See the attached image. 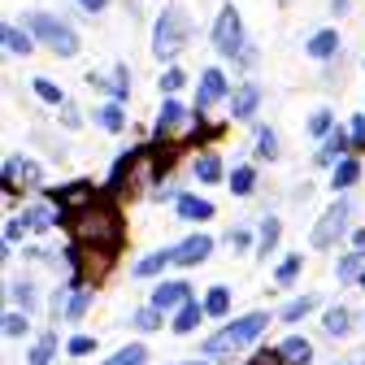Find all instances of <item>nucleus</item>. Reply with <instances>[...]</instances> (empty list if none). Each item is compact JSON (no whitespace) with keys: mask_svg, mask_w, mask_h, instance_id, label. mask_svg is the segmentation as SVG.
Returning a JSON list of instances; mask_svg holds the SVG:
<instances>
[{"mask_svg":"<svg viewBox=\"0 0 365 365\" xmlns=\"http://www.w3.org/2000/svg\"><path fill=\"white\" fill-rule=\"evenodd\" d=\"M74 240L83 248H105V252H113L122 244V217H118V209H109V205L83 209L74 217Z\"/></svg>","mask_w":365,"mask_h":365,"instance_id":"obj_1","label":"nucleus"},{"mask_svg":"<svg viewBox=\"0 0 365 365\" xmlns=\"http://www.w3.org/2000/svg\"><path fill=\"white\" fill-rule=\"evenodd\" d=\"M265 327H269V317H265V313H248V317H240V322H231L226 331H217V335L205 344V356H231L235 348L252 344Z\"/></svg>","mask_w":365,"mask_h":365,"instance_id":"obj_2","label":"nucleus"},{"mask_svg":"<svg viewBox=\"0 0 365 365\" xmlns=\"http://www.w3.org/2000/svg\"><path fill=\"white\" fill-rule=\"evenodd\" d=\"M187 14L182 9H165L161 14V22H157V31H153V48H157V57H178V48L187 43Z\"/></svg>","mask_w":365,"mask_h":365,"instance_id":"obj_3","label":"nucleus"},{"mask_svg":"<svg viewBox=\"0 0 365 365\" xmlns=\"http://www.w3.org/2000/svg\"><path fill=\"white\" fill-rule=\"evenodd\" d=\"M153 178H157V161H153L148 148H140V153H130V157L118 161V170H113V187H122V192H140L144 182H153Z\"/></svg>","mask_w":365,"mask_h":365,"instance_id":"obj_4","label":"nucleus"},{"mask_svg":"<svg viewBox=\"0 0 365 365\" xmlns=\"http://www.w3.org/2000/svg\"><path fill=\"white\" fill-rule=\"evenodd\" d=\"M31 31L48 43L53 53H61V57H74L78 53V35L66 26V22H57V18H48V14H31Z\"/></svg>","mask_w":365,"mask_h":365,"instance_id":"obj_5","label":"nucleus"},{"mask_svg":"<svg viewBox=\"0 0 365 365\" xmlns=\"http://www.w3.org/2000/svg\"><path fill=\"white\" fill-rule=\"evenodd\" d=\"M348 213H352V205H348V200H339L335 209H327V213H322V222L313 226V248H331V244L344 235Z\"/></svg>","mask_w":365,"mask_h":365,"instance_id":"obj_6","label":"nucleus"},{"mask_svg":"<svg viewBox=\"0 0 365 365\" xmlns=\"http://www.w3.org/2000/svg\"><path fill=\"white\" fill-rule=\"evenodd\" d=\"M213 43H217V53H226V57L244 53V31H240V14L235 9H222V18L213 26Z\"/></svg>","mask_w":365,"mask_h":365,"instance_id":"obj_7","label":"nucleus"},{"mask_svg":"<svg viewBox=\"0 0 365 365\" xmlns=\"http://www.w3.org/2000/svg\"><path fill=\"white\" fill-rule=\"evenodd\" d=\"M170 130H192V113L182 109L178 101H165L161 118H157V135H170Z\"/></svg>","mask_w":365,"mask_h":365,"instance_id":"obj_8","label":"nucleus"},{"mask_svg":"<svg viewBox=\"0 0 365 365\" xmlns=\"http://www.w3.org/2000/svg\"><path fill=\"white\" fill-rule=\"evenodd\" d=\"M222 91H226V78H222V70H205V74H200V91H196V109H209V105H217V101H222Z\"/></svg>","mask_w":365,"mask_h":365,"instance_id":"obj_9","label":"nucleus"},{"mask_svg":"<svg viewBox=\"0 0 365 365\" xmlns=\"http://www.w3.org/2000/svg\"><path fill=\"white\" fill-rule=\"evenodd\" d=\"M57 209H91V182H70V187L57 196Z\"/></svg>","mask_w":365,"mask_h":365,"instance_id":"obj_10","label":"nucleus"},{"mask_svg":"<svg viewBox=\"0 0 365 365\" xmlns=\"http://www.w3.org/2000/svg\"><path fill=\"white\" fill-rule=\"evenodd\" d=\"M209 248H213V240H209V235H196V240H187V244H178V248H174V261L196 265V261L209 257Z\"/></svg>","mask_w":365,"mask_h":365,"instance_id":"obj_11","label":"nucleus"},{"mask_svg":"<svg viewBox=\"0 0 365 365\" xmlns=\"http://www.w3.org/2000/svg\"><path fill=\"white\" fill-rule=\"evenodd\" d=\"M279 356H283L287 365H309V361H313V348H309V339H300V335H292V339H283V348H279Z\"/></svg>","mask_w":365,"mask_h":365,"instance_id":"obj_12","label":"nucleus"},{"mask_svg":"<svg viewBox=\"0 0 365 365\" xmlns=\"http://www.w3.org/2000/svg\"><path fill=\"white\" fill-rule=\"evenodd\" d=\"M174 304H187V287L182 283H161L153 296V309H174Z\"/></svg>","mask_w":365,"mask_h":365,"instance_id":"obj_13","label":"nucleus"},{"mask_svg":"<svg viewBox=\"0 0 365 365\" xmlns=\"http://www.w3.org/2000/svg\"><path fill=\"white\" fill-rule=\"evenodd\" d=\"M74 265H78V274H91V279H101V274L109 269V252H74Z\"/></svg>","mask_w":365,"mask_h":365,"instance_id":"obj_14","label":"nucleus"},{"mask_svg":"<svg viewBox=\"0 0 365 365\" xmlns=\"http://www.w3.org/2000/svg\"><path fill=\"white\" fill-rule=\"evenodd\" d=\"M213 213L209 200H196V196H178V217H187V222H205Z\"/></svg>","mask_w":365,"mask_h":365,"instance_id":"obj_15","label":"nucleus"},{"mask_svg":"<svg viewBox=\"0 0 365 365\" xmlns=\"http://www.w3.org/2000/svg\"><path fill=\"white\" fill-rule=\"evenodd\" d=\"M39 182V165L35 161H9V170H5V182H9V187H14V182Z\"/></svg>","mask_w":365,"mask_h":365,"instance_id":"obj_16","label":"nucleus"},{"mask_svg":"<svg viewBox=\"0 0 365 365\" xmlns=\"http://www.w3.org/2000/svg\"><path fill=\"white\" fill-rule=\"evenodd\" d=\"M257 101H261V91H257L252 83H244V87L235 91V118H252V109H257Z\"/></svg>","mask_w":365,"mask_h":365,"instance_id":"obj_17","label":"nucleus"},{"mask_svg":"<svg viewBox=\"0 0 365 365\" xmlns=\"http://www.w3.org/2000/svg\"><path fill=\"white\" fill-rule=\"evenodd\" d=\"M335 48H339V35H335V31H317V35L309 39V53H313V57H331Z\"/></svg>","mask_w":365,"mask_h":365,"instance_id":"obj_18","label":"nucleus"},{"mask_svg":"<svg viewBox=\"0 0 365 365\" xmlns=\"http://www.w3.org/2000/svg\"><path fill=\"white\" fill-rule=\"evenodd\" d=\"M348 144H352V140H348L344 130H331V135H327V144H322V153H317V161H335L339 153H348Z\"/></svg>","mask_w":365,"mask_h":365,"instance_id":"obj_19","label":"nucleus"},{"mask_svg":"<svg viewBox=\"0 0 365 365\" xmlns=\"http://www.w3.org/2000/svg\"><path fill=\"white\" fill-rule=\"evenodd\" d=\"M196 178H200V182H217V178H222V161H217L213 153H205V157L196 161Z\"/></svg>","mask_w":365,"mask_h":365,"instance_id":"obj_20","label":"nucleus"},{"mask_svg":"<svg viewBox=\"0 0 365 365\" xmlns=\"http://www.w3.org/2000/svg\"><path fill=\"white\" fill-rule=\"evenodd\" d=\"M31 231H48L53 226V209H43V205H35V209H26V217H22Z\"/></svg>","mask_w":365,"mask_h":365,"instance_id":"obj_21","label":"nucleus"},{"mask_svg":"<svg viewBox=\"0 0 365 365\" xmlns=\"http://www.w3.org/2000/svg\"><path fill=\"white\" fill-rule=\"evenodd\" d=\"M196 322H200V309H196V304H182V313L174 317V331L187 335V331H196Z\"/></svg>","mask_w":365,"mask_h":365,"instance_id":"obj_22","label":"nucleus"},{"mask_svg":"<svg viewBox=\"0 0 365 365\" xmlns=\"http://www.w3.org/2000/svg\"><path fill=\"white\" fill-rule=\"evenodd\" d=\"M5 48L9 53H31V35L18 31V26H5Z\"/></svg>","mask_w":365,"mask_h":365,"instance_id":"obj_23","label":"nucleus"},{"mask_svg":"<svg viewBox=\"0 0 365 365\" xmlns=\"http://www.w3.org/2000/svg\"><path fill=\"white\" fill-rule=\"evenodd\" d=\"M144 361H148V352H144L140 344H130V348H122V352H118L113 361H105V365H144Z\"/></svg>","mask_w":365,"mask_h":365,"instance_id":"obj_24","label":"nucleus"},{"mask_svg":"<svg viewBox=\"0 0 365 365\" xmlns=\"http://www.w3.org/2000/svg\"><path fill=\"white\" fill-rule=\"evenodd\" d=\"M165 261H174V252H153V257H144L140 265H135V274H140V279H148V274H157Z\"/></svg>","mask_w":365,"mask_h":365,"instance_id":"obj_25","label":"nucleus"},{"mask_svg":"<svg viewBox=\"0 0 365 365\" xmlns=\"http://www.w3.org/2000/svg\"><path fill=\"white\" fill-rule=\"evenodd\" d=\"M53 352H57V335H43V339L35 344L31 361H35V365H48V361H53Z\"/></svg>","mask_w":365,"mask_h":365,"instance_id":"obj_26","label":"nucleus"},{"mask_svg":"<svg viewBox=\"0 0 365 365\" xmlns=\"http://www.w3.org/2000/svg\"><path fill=\"white\" fill-rule=\"evenodd\" d=\"M231 192H235V196H248V192H252V170H248V165H240V170L231 174Z\"/></svg>","mask_w":365,"mask_h":365,"instance_id":"obj_27","label":"nucleus"},{"mask_svg":"<svg viewBox=\"0 0 365 365\" xmlns=\"http://www.w3.org/2000/svg\"><path fill=\"white\" fill-rule=\"evenodd\" d=\"M274 244H279V217H265V226H261V252H269Z\"/></svg>","mask_w":365,"mask_h":365,"instance_id":"obj_28","label":"nucleus"},{"mask_svg":"<svg viewBox=\"0 0 365 365\" xmlns=\"http://www.w3.org/2000/svg\"><path fill=\"white\" fill-rule=\"evenodd\" d=\"M356 174H361V165H356V161H344V165L335 170V187H352Z\"/></svg>","mask_w":365,"mask_h":365,"instance_id":"obj_29","label":"nucleus"},{"mask_svg":"<svg viewBox=\"0 0 365 365\" xmlns=\"http://www.w3.org/2000/svg\"><path fill=\"white\" fill-rule=\"evenodd\" d=\"M309 309H313V296H300V300H292V304L283 309V317H287V322H300Z\"/></svg>","mask_w":365,"mask_h":365,"instance_id":"obj_30","label":"nucleus"},{"mask_svg":"<svg viewBox=\"0 0 365 365\" xmlns=\"http://www.w3.org/2000/svg\"><path fill=\"white\" fill-rule=\"evenodd\" d=\"M226 304H231L226 287H213V292H209V300H205V313H226Z\"/></svg>","mask_w":365,"mask_h":365,"instance_id":"obj_31","label":"nucleus"},{"mask_svg":"<svg viewBox=\"0 0 365 365\" xmlns=\"http://www.w3.org/2000/svg\"><path fill=\"white\" fill-rule=\"evenodd\" d=\"M96 118H101V126H105V130H122V109H118V105H105Z\"/></svg>","mask_w":365,"mask_h":365,"instance_id":"obj_32","label":"nucleus"},{"mask_svg":"<svg viewBox=\"0 0 365 365\" xmlns=\"http://www.w3.org/2000/svg\"><path fill=\"white\" fill-rule=\"evenodd\" d=\"M87 304H91V292L83 287V292H74V296H70V304H66V313H70V317H83V313H87Z\"/></svg>","mask_w":365,"mask_h":365,"instance_id":"obj_33","label":"nucleus"},{"mask_svg":"<svg viewBox=\"0 0 365 365\" xmlns=\"http://www.w3.org/2000/svg\"><path fill=\"white\" fill-rule=\"evenodd\" d=\"M327 331H331V335H344V331H348V309H331V313H327Z\"/></svg>","mask_w":365,"mask_h":365,"instance_id":"obj_34","label":"nucleus"},{"mask_svg":"<svg viewBox=\"0 0 365 365\" xmlns=\"http://www.w3.org/2000/svg\"><path fill=\"white\" fill-rule=\"evenodd\" d=\"M35 91H39V101L61 105V91H57V83H48V78H35Z\"/></svg>","mask_w":365,"mask_h":365,"instance_id":"obj_35","label":"nucleus"},{"mask_svg":"<svg viewBox=\"0 0 365 365\" xmlns=\"http://www.w3.org/2000/svg\"><path fill=\"white\" fill-rule=\"evenodd\" d=\"M135 327H140V331H157L161 327V313L157 309H140V313H135Z\"/></svg>","mask_w":365,"mask_h":365,"instance_id":"obj_36","label":"nucleus"},{"mask_svg":"<svg viewBox=\"0 0 365 365\" xmlns=\"http://www.w3.org/2000/svg\"><path fill=\"white\" fill-rule=\"evenodd\" d=\"M356 274H361V252H352V257H344V265H339V279H344V283H352V279H356Z\"/></svg>","mask_w":365,"mask_h":365,"instance_id":"obj_37","label":"nucleus"},{"mask_svg":"<svg viewBox=\"0 0 365 365\" xmlns=\"http://www.w3.org/2000/svg\"><path fill=\"white\" fill-rule=\"evenodd\" d=\"M5 335H9V339L26 335V317H22V313H9V317H5Z\"/></svg>","mask_w":365,"mask_h":365,"instance_id":"obj_38","label":"nucleus"},{"mask_svg":"<svg viewBox=\"0 0 365 365\" xmlns=\"http://www.w3.org/2000/svg\"><path fill=\"white\" fill-rule=\"evenodd\" d=\"M296 274H300V257H287V261L279 265V283H292Z\"/></svg>","mask_w":365,"mask_h":365,"instance_id":"obj_39","label":"nucleus"},{"mask_svg":"<svg viewBox=\"0 0 365 365\" xmlns=\"http://www.w3.org/2000/svg\"><path fill=\"white\" fill-rule=\"evenodd\" d=\"M257 153H261V157H274V153H279V148H274V130H261V135H257Z\"/></svg>","mask_w":365,"mask_h":365,"instance_id":"obj_40","label":"nucleus"},{"mask_svg":"<svg viewBox=\"0 0 365 365\" xmlns=\"http://www.w3.org/2000/svg\"><path fill=\"white\" fill-rule=\"evenodd\" d=\"M182 78H187L182 70H165V74H161V87H165V91H178V87H182Z\"/></svg>","mask_w":365,"mask_h":365,"instance_id":"obj_41","label":"nucleus"},{"mask_svg":"<svg viewBox=\"0 0 365 365\" xmlns=\"http://www.w3.org/2000/svg\"><path fill=\"white\" fill-rule=\"evenodd\" d=\"M309 130H313V135H327V130H331V113H313V118H309Z\"/></svg>","mask_w":365,"mask_h":365,"instance_id":"obj_42","label":"nucleus"},{"mask_svg":"<svg viewBox=\"0 0 365 365\" xmlns=\"http://www.w3.org/2000/svg\"><path fill=\"white\" fill-rule=\"evenodd\" d=\"M352 148H365V113H356L352 122Z\"/></svg>","mask_w":365,"mask_h":365,"instance_id":"obj_43","label":"nucleus"},{"mask_svg":"<svg viewBox=\"0 0 365 365\" xmlns=\"http://www.w3.org/2000/svg\"><path fill=\"white\" fill-rule=\"evenodd\" d=\"M248 365H283V356H279V352H257Z\"/></svg>","mask_w":365,"mask_h":365,"instance_id":"obj_44","label":"nucleus"},{"mask_svg":"<svg viewBox=\"0 0 365 365\" xmlns=\"http://www.w3.org/2000/svg\"><path fill=\"white\" fill-rule=\"evenodd\" d=\"M91 348H96V344H91L87 335H78V339H70V352H74V356H83V352H91Z\"/></svg>","mask_w":365,"mask_h":365,"instance_id":"obj_45","label":"nucleus"},{"mask_svg":"<svg viewBox=\"0 0 365 365\" xmlns=\"http://www.w3.org/2000/svg\"><path fill=\"white\" fill-rule=\"evenodd\" d=\"M14 296L22 300V309H31V304H35V292H31L26 283H18V287H14Z\"/></svg>","mask_w":365,"mask_h":365,"instance_id":"obj_46","label":"nucleus"},{"mask_svg":"<svg viewBox=\"0 0 365 365\" xmlns=\"http://www.w3.org/2000/svg\"><path fill=\"white\" fill-rule=\"evenodd\" d=\"M22 231H26V222H9V226H5V240L14 244V240H22Z\"/></svg>","mask_w":365,"mask_h":365,"instance_id":"obj_47","label":"nucleus"},{"mask_svg":"<svg viewBox=\"0 0 365 365\" xmlns=\"http://www.w3.org/2000/svg\"><path fill=\"white\" fill-rule=\"evenodd\" d=\"M61 122H66V126H78L83 118H78V109H74V105H66V109H61Z\"/></svg>","mask_w":365,"mask_h":365,"instance_id":"obj_48","label":"nucleus"},{"mask_svg":"<svg viewBox=\"0 0 365 365\" xmlns=\"http://www.w3.org/2000/svg\"><path fill=\"white\" fill-rule=\"evenodd\" d=\"M113 91H118V96H126V70H118V78H113Z\"/></svg>","mask_w":365,"mask_h":365,"instance_id":"obj_49","label":"nucleus"},{"mask_svg":"<svg viewBox=\"0 0 365 365\" xmlns=\"http://www.w3.org/2000/svg\"><path fill=\"white\" fill-rule=\"evenodd\" d=\"M78 5H83L87 14H96V9H105V0H78Z\"/></svg>","mask_w":365,"mask_h":365,"instance_id":"obj_50","label":"nucleus"},{"mask_svg":"<svg viewBox=\"0 0 365 365\" xmlns=\"http://www.w3.org/2000/svg\"><path fill=\"white\" fill-rule=\"evenodd\" d=\"M331 5H335V14H344V9H348V0H331Z\"/></svg>","mask_w":365,"mask_h":365,"instance_id":"obj_51","label":"nucleus"},{"mask_svg":"<svg viewBox=\"0 0 365 365\" xmlns=\"http://www.w3.org/2000/svg\"><path fill=\"white\" fill-rule=\"evenodd\" d=\"M356 248H365V231H356Z\"/></svg>","mask_w":365,"mask_h":365,"instance_id":"obj_52","label":"nucleus"}]
</instances>
